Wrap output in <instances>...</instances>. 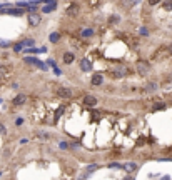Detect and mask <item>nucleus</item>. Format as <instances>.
<instances>
[{
	"instance_id": "38",
	"label": "nucleus",
	"mask_w": 172,
	"mask_h": 180,
	"mask_svg": "<svg viewBox=\"0 0 172 180\" xmlns=\"http://www.w3.org/2000/svg\"><path fill=\"white\" fill-rule=\"evenodd\" d=\"M161 180H171V177H169V175H164V177H162Z\"/></svg>"
},
{
	"instance_id": "3",
	"label": "nucleus",
	"mask_w": 172,
	"mask_h": 180,
	"mask_svg": "<svg viewBox=\"0 0 172 180\" xmlns=\"http://www.w3.org/2000/svg\"><path fill=\"white\" fill-rule=\"evenodd\" d=\"M136 72L139 73V75H142V77L149 75V72H151V63L147 62V60H139V62L136 63Z\"/></svg>"
},
{
	"instance_id": "36",
	"label": "nucleus",
	"mask_w": 172,
	"mask_h": 180,
	"mask_svg": "<svg viewBox=\"0 0 172 180\" xmlns=\"http://www.w3.org/2000/svg\"><path fill=\"white\" fill-rule=\"evenodd\" d=\"M19 87H20V83H17V82L12 83V88H19Z\"/></svg>"
},
{
	"instance_id": "19",
	"label": "nucleus",
	"mask_w": 172,
	"mask_h": 180,
	"mask_svg": "<svg viewBox=\"0 0 172 180\" xmlns=\"http://www.w3.org/2000/svg\"><path fill=\"white\" fill-rule=\"evenodd\" d=\"M20 42H22V45H24V48H30V47L35 45V40H34V38H24V40H20Z\"/></svg>"
},
{
	"instance_id": "23",
	"label": "nucleus",
	"mask_w": 172,
	"mask_h": 180,
	"mask_svg": "<svg viewBox=\"0 0 172 180\" xmlns=\"http://www.w3.org/2000/svg\"><path fill=\"white\" fill-rule=\"evenodd\" d=\"M164 108H166V103H164V102H157V103H154L152 110H154V112H157V110H164Z\"/></svg>"
},
{
	"instance_id": "12",
	"label": "nucleus",
	"mask_w": 172,
	"mask_h": 180,
	"mask_svg": "<svg viewBox=\"0 0 172 180\" xmlns=\"http://www.w3.org/2000/svg\"><path fill=\"white\" fill-rule=\"evenodd\" d=\"M94 35H95V32H94V28H90V27H85V28L80 30V37H82V38H92Z\"/></svg>"
},
{
	"instance_id": "26",
	"label": "nucleus",
	"mask_w": 172,
	"mask_h": 180,
	"mask_svg": "<svg viewBox=\"0 0 172 180\" xmlns=\"http://www.w3.org/2000/svg\"><path fill=\"white\" fill-rule=\"evenodd\" d=\"M12 48H14V52H15V53H19V52L24 50V45H22V42H17L15 45L12 47Z\"/></svg>"
},
{
	"instance_id": "31",
	"label": "nucleus",
	"mask_w": 172,
	"mask_h": 180,
	"mask_svg": "<svg viewBox=\"0 0 172 180\" xmlns=\"http://www.w3.org/2000/svg\"><path fill=\"white\" fill-rule=\"evenodd\" d=\"M24 122H25V120H24V117H19L15 120V127H22V125H24Z\"/></svg>"
},
{
	"instance_id": "8",
	"label": "nucleus",
	"mask_w": 172,
	"mask_h": 180,
	"mask_svg": "<svg viewBox=\"0 0 172 180\" xmlns=\"http://www.w3.org/2000/svg\"><path fill=\"white\" fill-rule=\"evenodd\" d=\"M25 102H27L25 93H19V95H15V97L12 98V105H14V107H22Z\"/></svg>"
},
{
	"instance_id": "7",
	"label": "nucleus",
	"mask_w": 172,
	"mask_h": 180,
	"mask_svg": "<svg viewBox=\"0 0 172 180\" xmlns=\"http://www.w3.org/2000/svg\"><path fill=\"white\" fill-rule=\"evenodd\" d=\"M12 65H0V80H5L12 75Z\"/></svg>"
},
{
	"instance_id": "25",
	"label": "nucleus",
	"mask_w": 172,
	"mask_h": 180,
	"mask_svg": "<svg viewBox=\"0 0 172 180\" xmlns=\"http://www.w3.org/2000/svg\"><path fill=\"white\" fill-rule=\"evenodd\" d=\"M139 35L141 37H149V28H147V27H141V28H139Z\"/></svg>"
},
{
	"instance_id": "6",
	"label": "nucleus",
	"mask_w": 172,
	"mask_h": 180,
	"mask_svg": "<svg viewBox=\"0 0 172 180\" xmlns=\"http://www.w3.org/2000/svg\"><path fill=\"white\" fill-rule=\"evenodd\" d=\"M57 7H59V4H57V0H50V2H47L45 5L42 7L40 10H42V14H50V12H54V10H57Z\"/></svg>"
},
{
	"instance_id": "17",
	"label": "nucleus",
	"mask_w": 172,
	"mask_h": 180,
	"mask_svg": "<svg viewBox=\"0 0 172 180\" xmlns=\"http://www.w3.org/2000/svg\"><path fill=\"white\" fill-rule=\"evenodd\" d=\"M64 112H65V107L64 105H60V107L55 110V117H54V124H57L59 118H60V115H64Z\"/></svg>"
},
{
	"instance_id": "2",
	"label": "nucleus",
	"mask_w": 172,
	"mask_h": 180,
	"mask_svg": "<svg viewBox=\"0 0 172 180\" xmlns=\"http://www.w3.org/2000/svg\"><path fill=\"white\" fill-rule=\"evenodd\" d=\"M79 10H80V5H79L77 2H69L67 5H65L64 14L67 17H70V18H75V17L79 15Z\"/></svg>"
},
{
	"instance_id": "32",
	"label": "nucleus",
	"mask_w": 172,
	"mask_h": 180,
	"mask_svg": "<svg viewBox=\"0 0 172 180\" xmlns=\"http://www.w3.org/2000/svg\"><path fill=\"white\" fill-rule=\"evenodd\" d=\"M59 147H60L62 150H67L69 149V144H67V142H59Z\"/></svg>"
},
{
	"instance_id": "20",
	"label": "nucleus",
	"mask_w": 172,
	"mask_h": 180,
	"mask_svg": "<svg viewBox=\"0 0 172 180\" xmlns=\"http://www.w3.org/2000/svg\"><path fill=\"white\" fill-rule=\"evenodd\" d=\"M39 60L37 57H32V55H29V57H24V62L25 63H29V65H35V62Z\"/></svg>"
},
{
	"instance_id": "14",
	"label": "nucleus",
	"mask_w": 172,
	"mask_h": 180,
	"mask_svg": "<svg viewBox=\"0 0 172 180\" xmlns=\"http://www.w3.org/2000/svg\"><path fill=\"white\" fill-rule=\"evenodd\" d=\"M60 38H62V32H52V33L49 35V42H50V43H54V45H55V43H59V42H60Z\"/></svg>"
},
{
	"instance_id": "35",
	"label": "nucleus",
	"mask_w": 172,
	"mask_h": 180,
	"mask_svg": "<svg viewBox=\"0 0 172 180\" xmlns=\"http://www.w3.org/2000/svg\"><path fill=\"white\" fill-rule=\"evenodd\" d=\"M7 132V129H5V125L2 124V122H0V134H5Z\"/></svg>"
},
{
	"instance_id": "27",
	"label": "nucleus",
	"mask_w": 172,
	"mask_h": 180,
	"mask_svg": "<svg viewBox=\"0 0 172 180\" xmlns=\"http://www.w3.org/2000/svg\"><path fill=\"white\" fill-rule=\"evenodd\" d=\"M27 10H29V14H37L39 12V5H29Z\"/></svg>"
},
{
	"instance_id": "41",
	"label": "nucleus",
	"mask_w": 172,
	"mask_h": 180,
	"mask_svg": "<svg viewBox=\"0 0 172 180\" xmlns=\"http://www.w3.org/2000/svg\"><path fill=\"white\" fill-rule=\"evenodd\" d=\"M65 180H69V179H65Z\"/></svg>"
},
{
	"instance_id": "11",
	"label": "nucleus",
	"mask_w": 172,
	"mask_h": 180,
	"mask_svg": "<svg viewBox=\"0 0 172 180\" xmlns=\"http://www.w3.org/2000/svg\"><path fill=\"white\" fill-rule=\"evenodd\" d=\"M85 5L89 10H97L102 5V0H85Z\"/></svg>"
},
{
	"instance_id": "33",
	"label": "nucleus",
	"mask_w": 172,
	"mask_h": 180,
	"mask_svg": "<svg viewBox=\"0 0 172 180\" xmlns=\"http://www.w3.org/2000/svg\"><path fill=\"white\" fill-rule=\"evenodd\" d=\"M54 73H55L57 77H60V75H62V70H60L59 67H54Z\"/></svg>"
},
{
	"instance_id": "16",
	"label": "nucleus",
	"mask_w": 172,
	"mask_h": 180,
	"mask_svg": "<svg viewBox=\"0 0 172 180\" xmlns=\"http://www.w3.org/2000/svg\"><path fill=\"white\" fill-rule=\"evenodd\" d=\"M35 137H39L40 140H49V139H50V134H49V132H45V130H37V132H35Z\"/></svg>"
},
{
	"instance_id": "9",
	"label": "nucleus",
	"mask_w": 172,
	"mask_h": 180,
	"mask_svg": "<svg viewBox=\"0 0 172 180\" xmlns=\"http://www.w3.org/2000/svg\"><path fill=\"white\" fill-rule=\"evenodd\" d=\"M40 22H42V17L39 14H29V25L30 27L40 25Z\"/></svg>"
},
{
	"instance_id": "24",
	"label": "nucleus",
	"mask_w": 172,
	"mask_h": 180,
	"mask_svg": "<svg viewBox=\"0 0 172 180\" xmlns=\"http://www.w3.org/2000/svg\"><path fill=\"white\" fill-rule=\"evenodd\" d=\"M152 90H157V83H154V82L147 83V87L144 88V92H152Z\"/></svg>"
},
{
	"instance_id": "29",
	"label": "nucleus",
	"mask_w": 172,
	"mask_h": 180,
	"mask_svg": "<svg viewBox=\"0 0 172 180\" xmlns=\"http://www.w3.org/2000/svg\"><path fill=\"white\" fill-rule=\"evenodd\" d=\"M0 47H2V48H10L12 43L9 40H0Z\"/></svg>"
},
{
	"instance_id": "13",
	"label": "nucleus",
	"mask_w": 172,
	"mask_h": 180,
	"mask_svg": "<svg viewBox=\"0 0 172 180\" xmlns=\"http://www.w3.org/2000/svg\"><path fill=\"white\" fill-rule=\"evenodd\" d=\"M97 102H99V100H97L94 95H85V97H84V103H85L87 107H95Z\"/></svg>"
},
{
	"instance_id": "5",
	"label": "nucleus",
	"mask_w": 172,
	"mask_h": 180,
	"mask_svg": "<svg viewBox=\"0 0 172 180\" xmlns=\"http://www.w3.org/2000/svg\"><path fill=\"white\" fill-rule=\"evenodd\" d=\"M90 85L92 87H102L104 85V75L102 73H94L90 77Z\"/></svg>"
},
{
	"instance_id": "18",
	"label": "nucleus",
	"mask_w": 172,
	"mask_h": 180,
	"mask_svg": "<svg viewBox=\"0 0 172 180\" xmlns=\"http://www.w3.org/2000/svg\"><path fill=\"white\" fill-rule=\"evenodd\" d=\"M122 169L127 170V172H134V170L137 169V164H136V162H127V164L122 165Z\"/></svg>"
},
{
	"instance_id": "40",
	"label": "nucleus",
	"mask_w": 172,
	"mask_h": 180,
	"mask_svg": "<svg viewBox=\"0 0 172 180\" xmlns=\"http://www.w3.org/2000/svg\"><path fill=\"white\" fill-rule=\"evenodd\" d=\"M0 103H2V98H0Z\"/></svg>"
},
{
	"instance_id": "34",
	"label": "nucleus",
	"mask_w": 172,
	"mask_h": 180,
	"mask_svg": "<svg viewBox=\"0 0 172 180\" xmlns=\"http://www.w3.org/2000/svg\"><path fill=\"white\" fill-rule=\"evenodd\" d=\"M162 0H149V5H157V4H161Z\"/></svg>"
},
{
	"instance_id": "28",
	"label": "nucleus",
	"mask_w": 172,
	"mask_h": 180,
	"mask_svg": "<svg viewBox=\"0 0 172 180\" xmlns=\"http://www.w3.org/2000/svg\"><path fill=\"white\" fill-rule=\"evenodd\" d=\"M107 167H109V169H122V164H119V162H110Z\"/></svg>"
},
{
	"instance_id": "10",
	"label": "nucleus",
	"mask_w": 172,
	"mask_h": 180,
	"mask_svg": "<svg viewBox=\"0 0 172 180\" xmlns=\"http://www.w3.org/2000/svg\"><path fill=\"white\" fill-rule=\"evenodd\" d=\"M74 60H75V53H74V52H64V53H62V62L64 63L70 65Z\"/></svg>"
},
{
	"instance_id": "21",
	"label": "nucleus",
	"mask_w": 172,
	"mask_h": 180,
	"mask_svg": "<svg viewBox=\"0 0 172 180\" xmlns=\"http://www.w3.org/2000/svg\"><path fill=\"white\" fill-rule=\"evenodd\" d=\"M97 169H99V165H97V164H90V165H87V167H85V174L90 175L94 170H97Z\"/></svg>"
},
{
	"instance_id": "15",
	"label": "nucleus",
	"mask_w": 172,
	"mask_h": 180,
	"mask_svg": "<svg viewBox=\"0 0 172 180\" xmlns=\"http://www.w3.org/2000/svg\"><path fill=\"white\" fill-rule=\"evenodd\" d=\"M107 23H109L110 27H114V25H119V23H120V15H115V14H112V15H109V18H107Z\"/></svg>"
},
{
	"instance_id": "22",
	"label": "nucleus",
	"mask_w": 172,
	"mask_h": 180,
	"mask_svg": "<svg viewBox=\"0 0 172 180\" xmlns=\"http://www.w3.org/2000/svg\"><path fill=\"white\" fill-rule=\"evenodd\" d=\"M35 67L40 68L42 72H47V70H49V67H47V65H45L44 62H40V60H37V62H35Z\"/></svg>"
},
{
	"instance_id": "30",
	"label": "nucleus",
	"mask_w": 172,
	"mask_h": 180,
	"mask_svg": "<svg viewBox=\"0 0 172 180\" xmlns=\"http://www.w3.org/2000/svg\"><path fill=\"white\" fill-rule=\"evenodd\" d=\"M164 9L166 10H172V0H166L164 2Z\"/></svg>"
},
{
	"instance_id": "1",
	"label": "nucleus",
	"mask_w": 172,
	"mask_h": 180,
	"mask_svg": "<svg viewBox=\"0 0 172 180\" xmlns=\"http://www.w3.org/2000/svg\"><path fill=\"white\" fill-rule=\"evenodd\" d=\"M55 95H57L59 98H62V100H72L74 98V90L69 87H57V90H55Z\"/></svg>"
},
{
	"instance_id": "4",
	"label": "nucleus",
	"mask_w": 172,
	"mask_h": 180,
	"mask_svg": "<svg viewBox=\"0 0 172 180\" xmlns=\"http://www.w3.org/2000/svg\"><path fill=\"white\" fill-rule=\"evenodd\" d=\"M79 67H80V70H82L84 73L92 72V60H90L89 57H82L80 62H79Z\"/></svg>"
},
{
	"instance_id": "39",
	"label": "nucleus",
	"mask_w": 172,
	"mask_h": 180,
	"mask_svg": "<svg viewBox=\"0 0 172 180\" xmlns=\"http://www.w3.org/2000/svg\"><path fill=\"white\" fill-rule=\"evenodd\" d=\"M0 177H2V172H0Z\"/></svg>"
},
{
	"instance_id": "37",
	"label": "nucleus",
	"mask_w": 172,
	"mask_h": 180,
	"mask_svg": "<svg viewBox=\"0 0 172 180\" xmlns=\"http://www.w3.org/2000/svg\"><path fill=\"white\" fill-rule=\"evenodd\" d=\"M29 142V139H20V145H24V144H27Z\"/></svg>"
}]
</instances>
